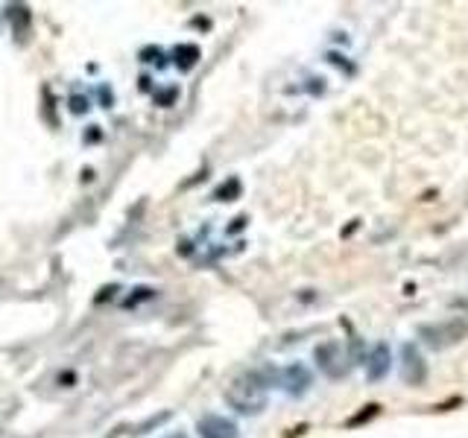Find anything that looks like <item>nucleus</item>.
<instances>
[{
	"label": "nucleus",
	"instance_id": "6",
	"mask_svg": "<svg viewBox=\"0 0 468 438\" xmlns=\"http://www.w3.org/2000/svg\"><path fill=\"white\" fill-rule=\"evenodd\" d=\"M366 362V380L369 383H380L384 377H389V369H392V348L387 342H375L372 351H369V357L363 360Z\"/></svg>",
	"mask_w": 468,
	"mask_h": 438
},
{
	"label": "nucleus",
	"instance_id": "10",
	"mask_svg": "<svg viewBox=\"0 0 468 438\" xmlns=\"http://www.w3.org/2000/svg\"><path fill=\"white\" fill-rule=\"evenodd\" d=\"M6 15H9V21H12V24H15V30H18V33L24 30V24H30V12H26L24 6H12V9L6 12Z\"/></svg>",
	"mask_w": 468,
	"mask_h": 438
},
{
	"label": "nucleus",
	"instance_id": "13",
	"mask_svg": "<svg viewBox=\"0 0 468 438\" xmlns=\"http://www.w3.org/2000/svg\"><path fill=\"white\" fill-rule=\"evenodd\" d=\"M70 111H74V115H85V111H88V106H85L82 96H74V100H70Z\"/></svg>",
	"mask_w": 468,
	"mask_h": 438
},
{
	"label": "nucleus",
	"instance_id": "4",
	"mask_svg": "<svg viewBox=\"0 0 468 438\" xmlns=\"http://www.w3.org/2000/svg\"><path fill=\"white\" fill-rule=\"evenodd\" d=\"M401 377L407 386H416V389L424 386V380H428V362H424L421 351L413 342H407L401 348Z\"/></svg>",
	"mask_w": 468,
	"mask_h": 438
},
{
	"label": "nucleus",
	"instance_id": "2",
	"mask_svg": "<svg viewBox=\"0 0 468 438\" xmlns=\"http://www.w3.org/2000/svg\"><path fill=\"white\" fill-rule=\"evenodd\" d=\"M419 336L430 348H448L453 342H462V339L468 336V321L465 319H448V321H439V324H421Z\"/></svg>",
	"mask_w": 468,
	"mask_h": 438
},
{
	"label": "nucleus",
	"instance_id": "3",
	"mask_svg": "<svg viewBox=\"0 0 468 438\" xmlns=\"http://www.w3.org/2000/svg\"><path fill=\"white\" fill-rule=\"evenodd\" d=\"M314 360H316V369L328 377V380H343L348 365H346V348L343 342H337V339H328V342H322L314 348Z\"/></svg>",
	"mask_w": 468,
	"mask_h": 438
},
{
	"label": "nucleus",
	"instance_id": "12",
	"mask_svg": "<svg viewBox=\"0 0 468 438\" xmlns=\"http://www.w3.org/2000/svg\"><path fill=\"white\" fill-rule=\"evenodd\" d=\"M363 409H366V412H360L357 418H351V421H348V423H351V427H354V423H360L363 418L369 421V418H372V415H378V403H369V406H363Z\"/></svg>",
	"mask_w": 468,
	"mask_h": 438
},
{
	"label": "nucleus",
	"instance_id": "7",
	"mask_svg": "<svg viewBox=\"0 0 468 438\" xmlns=\"http://www.w3.org/2000/svg\"><path fill=\"white\" fill-rule=\"evenodd\" d=\"M196 432H200L202 438H240V430L237 423L223 418V415H202L200 423H196Z\"/></svg>",
	"mask_w": 468,
	"mask_h": 438
},
{
	"label": "nucleus",
	"instance_id": "5",
	"mask_svg": "<svg viewBox=\"0 0 468 438\" xmlns=\"http://www.w3.org/2000/svg\"><path fill=\"white\" fill-rule=\"evenodd\" d=\"M278 383L284 386L290 398H302V394L310 391V386H314V374H310L305 362H290L287 369L278 371Z\"/></svg>",
	"mask_w": 468,
	"mask_h": 438
},
{
	"label": "nucleus",
	"instance_id": "8",
	"mask_svg": "<svg viewBox=\"0 0 468 438\" xmlns=\"http://www.w3.org/2000/svg\"><path fill=\"white\" fill-rule=\"evenodd\" d=\"M173 59H176L179 70H191L196 62H200V47L196 44H179L173 50Z\"/></svg>",
	"mask_w": 468,
	"mask_h": 438
},
{
	"label": "nucleus",
	"instance_id": "11",
	"mask_svg": "<svg viewBox=\"0 0 468 438\" xmlns=\"http://www.w3.org/2000/svg\"><path fill=\"white\" fill-rule=\"evenodd\" d=\"M176 96H179V88H164V91L155 94V106L167 108V106H173V103H176Z\"/></svg>",
	"mask_w": 468,
	"mask_h": 438
},
{
	"label": "nucleus",
	"instance_id": "1",
	"mask_svg": "<svg viewBox=\"0 0 468 438\" xmlns=\"http://www.w3.org/2000/svg\"><path fill=\"white\" fill-rule=\"evenodd\" d=\"M278 380L275 369H252L243 371L240 377H234L229 386H225V403H229L234 412L240 415H258L266 409V389Z\"/></svg>",
	"mask_w": 468,
	"mask_h": 438
},
{
	"label": "nucleus",
	"instance_id": "9",
	"mask_svg": "<svg viewBox=\"0 0 468 438\" xmlns=\"http://www.w3.org/2000/svg\"><path fill=\"white\" fill-rule=\"evenodd\" d=\"M240 178H229L225 185H220L217 190H214V199H220V202H234L237 196H240Z\"/></svg>",
	"mask_w": 468,
	"mask_h": 438
},
{
	"label": "nucleus",
	"instance_id": "14",
	"mask_svg": "<svg viewBox=\"0 0 468 438\" xmlns=\"http://www.w3.org/2000/svg\"><path fill=\"white\" fill-rule=\"evenodd\" d=\"M164 438H188L184 432H173V435H164Z\"/></svg>",
	"mask_w": 468,
	"mask_h": 438
}]
</instances>
